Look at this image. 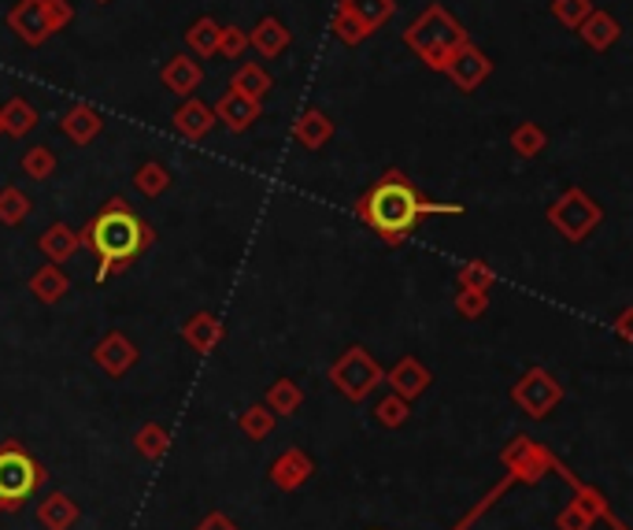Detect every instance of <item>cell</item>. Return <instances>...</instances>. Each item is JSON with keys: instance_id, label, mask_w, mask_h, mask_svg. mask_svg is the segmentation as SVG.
Returning <instances> with one entry per match:
<instances>
[{"instance_id": "6da1fadb", "label": "cell", "mask_w": 633, "mask_h": 530, "mask_svg": "<svg viewBox=\"0 0 633 530\" xmlns=\"http://www.w3.org/2000/svg\"><path fill=\"white\" fill-rule=\"evenodd\" d=\"M356 215L382 241L401 245V241H408V234L419 227V219H430V215H464V204L427 201V197L415 190L412 178L404 175V171H385V175L359 197Z\"/></svg>"}, {"instance_id": "7a4b0ae2", "label": "cell", "mask_w": 633, "mask_h": 530, "mask_svg": "<svg viewBox=\"0 0 633 530\" xmlns=\"http://www.w3.org/2000/svg\"><path fill=\"white\" fill-rule=\"evenodd\" d=\"M83 245L97 256V282L126 272L144 249L152 245V227L141 219L123 197H112L83 230Z\"/></svg>"}, {"instance_id": "3957f363", "label": "cell", "mask_w": 633, "mask_h": 530, "mask_svg": "<svg viewBox=\"0 0 633 530\" xmlns=\"http://www.w3.org/2000/svg\"><path fill=\"white\" fill-rule=\"evenodd\" d=\"M467 41L470 38H467L464 23H459L445 4L422 8V12L408 23V30H404V45H408L430 71H445L448 60L456 56Z\"/></svg>"}, {"instance_id": "277c9868", "label": "cell", "mask_w": 633, "mask_h": 530, "mask_svg": "<svg viewBox=\"0 0 633 530\" xmlns=\"http://www.w3.org/2000/svg\"><path fill=\"white\" fill-rule=\"evenodd\" d=\"M71 23H75V4L71 0H20L8 12V30L30 49H41L52 34L67 30Z\"/></svg>"}, {"instance_id": "5b68a950", "label": "cell", "mask_w": 633, "mask_h": 530, "mask_svg": "<svg viewBox=\"0 0 633 530\" xmlns=\"http://www.w3.org/2000/svg\"><path fill=\"white\" fill-rule=\"evenodd\" d=\"M600 219H604V209L582 190V186H567L548 209V223L564 234L567 241H585L596 227H600Z\"/></svg>"}, {"instance_id": "8992f818", "label": "cell", "mask_w": 633, "mask_h": 530, "mask_svg": "<svg viewBox=\"0 0 633 530\" xmlns=\"http://www.w3.org/2000/svg\"><path fill=\"white\" fill-rule=\"evenodd\" d=\"M382 364L367 353L364 345L345 349V356H338L330 367V382L338 386V393H345L349 401H367L370 393L382 382Z\"/></svg>"}, {"instance_id": "52a82bcc", "label": "cell", "mask_w": 633, "mask_h": 530, "mask_svg": "<svg viewBox=\"0 0 633 530\" xmlns=\"http://www.w3.org/2000/svg\"><path fill=\"white\" fill-rule=\"evenodd\" d=\"M41 479H45L41 467L34 464L23 449H15V445L0 449V512L20 508L23 501L38 490Z\"/></svg>"}, {"instance_id": "ba28073f", "label": "cell", "mask_w": 633, "mask_h": 530, "mask_svg": "<svg viewBox=\"0 0 633 530\" xmlns=\"http://www.w3.org/2000/svg\"><path fill=\"white\" fill-rule=\"evenodd\" d=\"M511 401L527 412L530 419H545L559 401H564V386H559L545 367H530L519 382L511 386Z\"/></svg>"}, {"instance_id": "9c48e42d", "label": "cell", "mask_w": 633, "mask_h": 530, "mask_svg": "<svg viewBox=\"0 0 633 530\" xmlns=\"http://www.w3.org/2000/svg\"><path fill=\"white\" fill-rule=\"evenodd\" d=\"M441 75H445L448 83L459 89V93H474V89L485 86V78L493 75V60L485 56V52L478 49L474 41H467L464 49H459L456 56L448 60V67L441 71Z\"/></svg>"}, {"instance_id": "30bf717a", "label": "cell", "mask_w": 633, "mask_h": 530, "mask_svg": "<svg viewBox=\"0 0 633 530\" xmlns=\"http://www.w3.org/2000/svg\"><path fill=\"white\" fill-rule=\"evenodd\" d=\"M212 112H215V123H223L230 134H245L252 123L264 119V101H252V97L238 93V89H226Z\"/></svg>"}, {"instance_id": "8fae6325", "label": "cell", "mask_w": 633, "mask_h": 530, "mask_svg": "<svg viewBox=\"0 0 633 530\" xmlns=\"http://www.w3.org/2000/svg\"><path fill=\"white\" fill-rule=\"evenodd\" d=\"M101 130H104L101 108H93L86 101L71 104L67 112L60 115V134L71 141V146H93V141L101 138Z\"/></svg>"}, {"instance_id": "7c38bea8", "label": "cell", "mask_w": 633, "mask_h": 530, "mask_svg": "<svg viewBox=\"0 0 633 530\" xmlns=\"http://www.w3.org/2000/svg\"><path fill=\"white\" fill-rule=\"evenodd\" d=\"M93 364L112 375V379H119V375H126L134 364H138V345H134L123 330H112V335L93 345Z\"/></svg>"}, {"instance_id": "4fadbf2b", "label": "cell", "mask_w": 633, "mask_h": 530, "mask_svg": "<svg viewBox=\"0 0 633 530\" xmlns=\"http://www.w3.org/2000/svg\"><path fill=\"white\" fill-rule=\"evenodd\" d=\"M382 379H385L389 386H393L396 398L415 401L419 393H427V390H430L433 375H430V367L422 364V361H415V356H404V361H396L393 367H389Z\"/></svg>"}, {"instance_id": "5bb4252c", "label": "cell", "mask_w": 633, "mask_h": 530, "mask_svg": "<svg viewBox=\"0 0 633 530\" xmlns=\"http://www.w3.org/2000/svg\"><path fill=\"white\" fill-rule=\"evenodd\" d=\"M170 123H175V130L186 141H204L215 130V112L212 104L197 101V97H182V104L170 112Z\"/></svg>"}, {"instance_id": "9a60e30c", "label": "cell", "mask_w": 633, "mask_h": 530, "mask_svg": "<svg viewBox=\"0 0 633 530\" xmlns=\"http://www.w3.org/2000/svg\"><path fill=\"white\" fill-rule=\"evenodd\" d=\"M182 338H186L189 349H197L201 356H207V353H215V349L223 345L226 327H223L219 316H212V312H197V316H189L182 323Z\"/></svg>"}, {"instance_id": "2e32d148", "label": "cell", "mask_w": 633, "mask_h": 530, "mask_svg": "<svg viewBox=\"0 0 633 530\" xmlns=\"http://www.w3.org/2000/svg\"><path fill=\"white\" fill-rule=\"evenodd\" d=\"M249 45L259 52V56H267V60H278L282 52L293 45V30L278 20V15H264L256 26H252V34H249Z\"/></svg>"}, {"instance_id": "e0dca14e", "label": "cell", "mask_w": 633, "mask_h": 530, "mask_svg": "<svg viewBox=\"0 0 633 530\" xmlns=\"http://www.w3.org/2000/svg\"><path fill=\"white\" fill-rule=\"evenodd\" d=\"M578 34H582V41L590 45L593 52H608L622 38V23L615 20L611 12H604V8H593L582 20V26H578Z\"/></svg>"}, {"instance_id": "ac0fdd59", "label": "cell", "mask_w": 633, "mask_h": 530, "mask_svg": "<svg viewBox=\"0 0 633 530\" xmlns=\"http://www.w3.org/2000/svg\"><path fill=\"white\" fill-rule=\"evenodd\" d=\"M160 83H164L175 97H193L204 86V67L189 56H170L167 67L160 71Z\"/></svg>"}, {"instance_id": "d6986e66", "label": "cell", "mask_w": 633, "mask_h": 530, "mask_svg": "<svg viewBox=\"0 0 633 530\" xmlns=\"http://www.w3.org/2000/svg\"><path fill=\"white\" fill-rule=\"evenodd\" d=\"M333 138V123L327 112H319V108H307V112L296 115L293 123V141L307 152H319L327 141Z\"/></svg>"}, {"instance_id": "ffe728a7", "label": "cell", "mask_w": 633, "mask_h": 530, "mask_svg": "<svg viewBox=\"0 0 633 530\" xmlns=\"http://www.w3.org/2000/svg\"><path fill=\"white\" fill-rule=\"evenodd\" d=\"M38 249L49 256V264H67V260L83 249V234L71 230L67 223H52V227L38 238Z\"/></svg>"}, {"instance_id": "44dd1931", "label": "cell", "mask_w": 633, "mask_h": 530, "mask_svg": "<svg viewBox=\"0 0 633 530\" xmlns=\"http://www.w3.org/2000/svg\"><path fill=\"white\" fill-rule=\"evenodd\" d=\"M312 471H315V464L307 460L301 449H289V453H282L275 464H270V479H275V487H282V490H296Z\"/></svg>"}, {"instance_id": "7402d4cb", "label": "cell", "mask_w": 633, "mask_h": 530, "mask_svg": "<svg viewBox=\"0 0 633 530\" xmlns=\"http://www.w3.org/2000/svg\"><path fill=\"white\" fill-rule=\"evenodd\" d=\"M0 123H4V134L12 138H26L34 127H38V112L26 97H12V101L0 104Z\"/></svg>"}, {"instance_id": "603a6c76", "label": "cell", "mask_w": 633, "mask_h": 530, "mask_svg": "<svg viewBox=\"0 0 633 530\" xmlns=\"http://www.w3.org/2000/svg\"><path fill=\"white\" fill-rule=\"evenodd\" d=\"M67 290H71V282H67V275L60 272V264L38 267V272L30 275V293L41 304H56L60 298H67Z\"/></svg>"}, {"instance_id": "cb8c5ba5", "label": "cell", "mask_w": 633, "mask_h": 530, "mask_svg": "<svg viewBox=\"0 0 633 530\" xmlns=\"http://www.w3.org/2000/svg\"><path fill=\"white\" fill-rule=\"evenodd\" d=\"M75 519H78V508L67 493H52V497H45L38 508V523L45 530H71Z\"/></svg>"}, {"instance_id": "d4e9b609", "label": "cell", "mask_w": 633, "mask_h": 530, "mask_svg": "<svg viewBox=\"0 0 633 530\" xmlns=\"http://www.w3.org/2000/svg\"><path fill=\"white\" fill-rule=\"evenodd\" d=\"M226 89H238V93L252 97V101H264L270 89H275V83H270V75L259 64H241L230 75V86H226Z\"/></svg>"}, {"instance_id": "484cf974", "label": "cell", "mask_w": 633, "mask_h": 530, "mask_svg": "<svg viewBox=\"0 0 633 530\" xmlns=\"http://www.w3.org/2000/svg\"><path fill=\"white\" fill-rule=\"evenodd\" d=\"M341 8H345L352 20H359L370 34H375L378 26L389 23V15H393L396 0H341Z\"/></svg>"}, {"instance_id": "4316f807", "label": "cell", "mask_w": 633, "mask_h": 530, "mask_svg": "<svg viewBox=\"0 0 633 530\" xmlns=\"http://www.w3.org/2000/svg\"><path fill=\"white\" fill-rule=\"evenodd\" d=\"M219 30L223 26L215 23L212 15H201L197 23H189V30H186L189 52H197V56H219Z\"/></svg>"}, {"instance_id": "83f0119b", "label": "cell", "mask_w": 633, "mask_h": 530, "mask_svg": "<svg viewBox=\"0 0 633 530\" xmlns=\"http://www.w3.org/2000/svg\"><path fill=\"white\" fill-rule=\"evenodd\" d=\"M30 212H34V201L20 190V186H4V190H0V223H4V227H23V223L30 219Z\"/></svg>"}, {"instance_id": "f1b7e54d", "label": "cell", "mask_w": 633, "mask_h": 530, "mask_svg": "<svg viewBox=\"0 0 633 530\" xmlns=\"http://www.w3.org/2000/svg\"><path fill=\"white\" fill-rule=\"evenodd\" d=\"M134 190L141 197H160L170 190V171L160 164V160H144V164L134 171Z\"/></svg>"}, {"instance_id": "f546056e", "label": "cell", "mask_w": 633, "mask_h": 530, "mask_svg": "<svg viewBox=\"0 0 633 530\" xmlns=\"http://www.w3.org/2000/svg\"><path fill=\"white\" fill-rule=\"evenodd\" d=\"M508 146L519 152L522 160H533L548 149V134H545V127H537V123H519V127L511 130Z\"/></svg>"}, {"instance_id": "4dcf8cb0", "label": "cell", "mask_w": 633, "mask_h": 530, "mask_svg": "<svg viewBox=\"0 0 633 530\" xmlns=\"http://www.w3.org/2000/svg\"><path fill=\"white\" fill-rule=\"evenodd\" d=\"M56 167H60V160L49 146H30L23 152V175L34 178V182H49V178L56 175Z\"/></svg>"}, {"instance_id": "1f68e13d", "label": "cell", "mask_w": 633, "mask_h": 530, "mask_svg": "<svg viewBox=\"0 0 633 530\" xmlns=\"http://www.w3.org/2000/svg\"><path fill=\"white\" fill-rule=\"evenodd\" d=\"M301 401H304V393H301V386H296L293 379H278L275 386L267 390V408L275 412L278 419L282 416H293L296 408H301Z\"/></svg>"}, {"instance_id": "d6a6232c", "label": "cell", "mask_w": 633, "mask_h": 530, "mask_svg": "<svg viewBox=\"0 0 633 530\" xmlns=\"http://www.w3.org/2000/svg\"><path fill=\"white\" fill-rule=\"evenodd\" d=\"M330 34L338 38L341 45H349V49H356V45H364L370 38V30L359 20H352V15L345 12V8H338L330 20Z\"/></svg>"}, {"instance_id": "836d02e7", "label": "cell", "mask_w": 633, "mask_h": 530, "mask_svg": "<svg viewBox=\"0 0 633 530\" xmlns=\"http://www.w3.org/2000/svg\"><path fill=\"white\" fill-rule=\"evenodd\" d=\"M134 445H138L141 456H149V460H160V456L167 453V445H170V434L160 424H144L138 434H134Z\"/></svg>"}, {"instance_id": "e575fe53", "label": "cell", "mask_w": 633, "mask_h": 530, "mask_svg": "<svg viewBox=\"0 0 633 530\" xmlns=\"http://www.w3.org/2000/svg\"><path fill=\"white\" fill-rule=\"evenodd\" d=\"M459 290H482V293H490V286L496 282V272L490 264H482V260H470V264L459 267Z\"/></svg>"}, {"instance_id": "d590c367", "label": "cell", "mask_w": 633, "mask_h": 530, "mask_svg": "<svg viewBox=\"0 0 633 530\" xmlns=\"http://www.w3.org/2000/svg\"><path fill=\"white\" fill-rule=\"evenodd\" d=\"M593 8H596L593 0H552V15H556V23L567 26V30H578Z\"/></svg>"}, {"instance_id": "8d00e7d4", "label": "cell", "mask_w": 633, "mask_h": 530, "mask_svg": "<svg viewBox=\"0 0 633 530\" xmlns=\"http://www.w3.org/2000/svg\"><path fill=\"white\" fill-rule=\"evenodd\" d=\"M275 419L278 416L267 408V404H252L249 412H241V430H245L249 438H256V442H259V438H267L270 430H275Z\"/></svg>"}, {"instance_id": "74e56055", "label": "cell", "mask_w": 633, "mask_h": 530, "mask_svg": "<svg viewBox=\"0 0 633 530\" xmlns=\"http://www.w3.org/2000/svg\"><path fill=\"white\" fill-rule=\"evenodd\" d=\"M375 416H378V424L382 427H404V419H408V401L396 398V393H389L385 401H378Z\"/></svg>"}, {"instance_id": "f35d334b", "label": "cell", "mask_w": 633, "mask_h": 530, "mask_svg": "<svg viewBox=\"0 0 633 530\" xmlns=\"http://www.w3.org/2000/svg\"><path fill=\"white\" fill-rule=\"evenodd\" d=\"M245 49H249V30H241V26H223L219 30V56L238 60V56H245Z\"/></svg>"}, {"instance_id": "ab89813d", "label": "cell", "mask_w": 633, "mask_h": 530, "mask_svg": "<svg viewBox=\"0 0 633 530\" xmlns=\"http://www.w3.org/2000/svg\"><path fill=\"white\" fill-rule=\"evenodd\" d=\"M485 308H490V293H482V290H459V298H456V312L464 319H478V316H485Z\"/></svg>"}, {"instance_id": "60d3db41", "label": "cell", "mask_w": 633, "mask_h": 530, "mask_svg": "<svg viewBox=\"0 0 633 530\" xmlns=\"http://www.w3.org/2000/svg\"><path fill=\"white\" fill-rule=\"evenodd\" d=\"M197 530H238V527H233L230 519H226V516H219V512H215V516H207L204 523L197 527Z\"/></svg>"}, {"instance_id": "b9f144b4", "label": "cell", "mask_w": 633, "mask_h": 530, "mask_svg": "<svg viewBox=\"0 0 633 530\" xmlns=\"http://www.w3.org/2000/svg\"><path fill=\"white\" fill-rule=\"evenodd\" d=\"M615 330H619V338H622V341H630V338H633V335H630V308L619 316V323H615Z\"/></svg>"}, {"instance_id": "7bdbcfd3", "label": "cell", "mask_w": 633, "mask_h": 530, "mask_svg": "<svg viewBox=\"0 0 633 530\" xmlns=\"http://www.w3.org/2000/svg\"><path fill=\"white\" fill-rule=\"evenodd\" d=\"M0 138H4V123H0Z\"/></svg>"}, {"instance_id": "ee69618b", "label": "cell", "mask_w": 633, "mask_h": 530, "mask_svg": "<svg viewBox=\"0 0 633 530\" xmlns=\"http://www.w3.org/2000/svg\"><path fill=\"white\" fill-rule=\"evenodd\" d=\"M97 4H112V0H97Z\"/></svg>"}]
</instances>
